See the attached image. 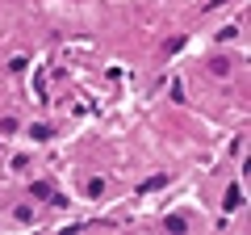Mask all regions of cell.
I'll list each match as a JSON object with an SVG mask.
<instances>
[{"mask_svg": "<svg viewBox=\"0 0 251 235\" xmlns=\"http://www.w3.org/2000/svg\"><path fill=\"white\" fill-rule=\"evenodd\" d=\"M239 202H243V189H239V185H230V189H226V202H222V206H226V210H239Z\"/></svg>", "mask_w": 251, "mask_h": 235, "instance_id": "cell-1", "label": "cell"}, {"mask_svg": "<svg viewBox=\"0 0 251 235\" xmlns=\"http://www.w3.org/2000/svg\"><path fill=\"white\" fill-rule=\"evenodd\" d=\"M0 130L4 135H17V118H0Z\"/></svg>", "mask_w": 251, "mask_h": 235, "instance_id": "cell-5", "label": "cell"}, {"mask_svg": "<svg viewBox=\"0 0 251 235\" xmlns=\"http://www.w3.org/2000/svg\"><path fill=\"white\" fill-rule=\"evenodd\" d=\"M209 72H214V76H230V59H214Z\"/></svg>", "mask_w": 251, "mask_h": 235, "instance_id": "cell-2", "label": "cell"}, {"mask_svg": "<svg viewBox=\"0 0 251 235\" xmlns=\"http://www.w3.org/2000/svg\"><path fill=\"white\" fill-rule=\"evenodd\" d=\"M84 189H88V198H100V193H105V181H100V176H92Z\"/></svg>", "mask_w": 251, "mask_h": 235, "instance_id": "cell-3", "label": "cell"}, {"mask_svg": "<svg viewBox=\"0 0 251 235\" xmlns=\"http://www.w3.org/2000/svg\"><path fill=\"white\" fill-rule=\"evenodd\" d=\"M163 227H168V231H184L188 223H184V218H180V214H168V223H163Z\"/></svg>", "mask_w": 251, "mask_h": 235, "instance_id": "cell-4", "label": "cell"}, {"mask_svg": "<svg viewBox=\"0 0 251 235\" xmlns=\"http://www.w3.org/2000/svg\"><path fill=\"white\" fill-rule=\"evenodd\" d=\"M34 198H50V185H46V181H34Z\"/></svg>", "mask_w": 251, "mask_h": 235, "instance_id": "cell-6", "label": "cell"}]
</instances>
